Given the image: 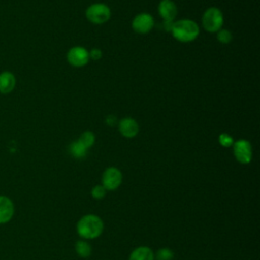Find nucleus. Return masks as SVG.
<instances>
[{"label":"nucleus","mask_w":260,"mask_h":260,"mask_svg":"<svg viewBox=\"0 0 260 260\" xmlns=\"http://www.w3.org/2000/svg\"><path fill=\"white\" fill-rule=\"evenodd\" d=\"M115 121H116V117L114 116H109L107 119H106V123L109 125V126H113L115 124Z\"/></svg>","instance_id":"4be33fe9"},{"label":"nucleus","mask_w":260,"mask_h":260,"mask_svg":"<svg viewBox=\"0 0 260 260\" xmlns=\"http://www.w3.org/2000/svg\"><path fill=\"white\" fill-rule=\"evenodd\" d=\"M123 181L122 172L116 167L107 168L102 176V185L107 191H114L120 187Z\"/></svg>","instance_id":"39448f33"},{"label":"nucleus","mask_w":260,"mask_h":260,"mask_svg":"<svg viewBox=\"0 0 260 260\" xmlns=\"http://www.w3.org/2000/svg\"><path fill=\"white\" fill-rule=\"evenodd\" d=\"M88 54H89V60L91 59V60H93V61L100 60V59L102 58V56H103V52H102V50L99 49V48H93V49H91V50L88 52Z\"/></svg>","instance_id":"412c9836"},{"label":"nucleus","mask_w":260,"mask_h":260,"mask_svg":"<svg viewBox=\"0 0 260 260\" xmlns=\"http://www.w3.org/2000/svg\"><path fill=\"white\" fill-rule=\"evenodd\" d=\"M234 138L228 133H221L218 136V142L223 147H231L234 144Z\"/></svg>","instance_id":"aec40b11"},{"label":"nucleus","mask_w":260,"mask_h":260,"mask_svg":"<svg viewBox=\"0 0 260 260\" xmlns=\"http://www.w3.org/2000/svg\"><path fill=\"white\" fill-rule=\"evenodd\" d=\"M14 214V205L7 196L0 195V224L10 221Z\"/></svg>","instance_id":"9b49d317"},{"label":"nucleus","mask_w":260,"mask_h":260,"mask_svg":"<svg viewBox=\"0 0 260 260\" xmlns=\"http://www.w3.org/2000/svg\"><path fill=\"white\" fill-rule=\"evenodd\" d=\"M119 132L126 138H133L138 134L139 126L136 120L130 117H125L118 123Z\"/></svg>","instance_id":"1a4fd4ad"},{"label":"nucleus","mask_w":260,"mask_h":260,"mask_svg":"<svg viewBox=\"0 0 260 260\" xmlns=\"http://www.w3.org/2000/svg\"><path fill=\"white\" fill-rule=\"evenodd\" d=\"M104 231L102 218L95 214H85L76 223V232L82 239L93 240L99 238Z\"/></svg>","instance_id":"f257e3e1"},{"label":"nucleus","mask_w":260,"mask_h":260,"mask_svg":"<svg viewBox=\"0 0 260 260\" xmlns=\"http://www.w3.org/2000/svg\"><path fill=\"white\" fill-rule=\"evenodd\" d=\"M16 85L15 75L8 70L2 71L0 73V93L8 94L13 91Z\"/></svg>","instance_id":"f8f14e48"},{"label":"nucleus","mask_w":260,"mask_h":260,"mask_svg":"<svg viewBox=\"0 0 260 260\" xmlns=\"http://www.w3.org/2000/svg\"><path fill=\"white\" fill-rule=\"evenodd\" d=\"M85 16L89 22L102 24L110 19L111 9L105 3H93L86 8Z\"/></svg>","instance_id":"20e7f679"},{"label":"nucleus","mask_w":260,"mask_h":260,"mask_svg":"<svg viewBox=\"0 0 260 260\" xmlns=\"http://www.w3.org/2000/svg\"><path fill=\"white\" fill-rule=\"evenodd\" d=\"M67 61L73 67H82L89 62L88 51L80 46L72 47L67 52Z\"/></svg>","instance_id":"0eeeda50"},{"label":"nucleus","mask_w":260,"mask_h":260,"mask_svg":"<svg viewBox=\"0 0 260 260\" xmlns=\"http://www.w3.org/2000/svg\"><path fill=\"white\" fill-rule=\"evenodd\" d=\"M171 32L175 40L181 43H190L198 38L200 29L194 20L180 19L173 22Z\"/></svg>","instance_id":"f03ea898"},{"label":"nucleus","mask_w":260,"mask_h":260,"mask_svg":"<svg viewBox=\"0 0 260 260\" xmlns=\"http://www.w3.org/2000/svg\"><path fill=\"white\" fill-rule=\"evenodd\" d=\"M131 25L135 32L144 35V34L149 32L153 28L154 19L151 14H149L147 12H142V13L135 15V17L132 20Z\"/></svg>","instance_id":"6e6552de"},{"label":"nucleus","mask_w":260,"mask_h":260,"mask_svg":"<svg viewBox=\"0 0 260 260\" xmlns=\"http://www.w3.org/2000/svg\"><path fill=\"white\" fill-rule=\"evenodd\" d=\"M233 151L236 159L243 165H247L252 160V145L247 139H239L234 141Z\"/></svg>","instance_id":"423d86ee"},{"label":"nucleus","mask_w":260,"mask_h":260,"mask_svg":"<svg viewBox=\"0 0 260 260\" xmlns=\"http://www.w3.org/2000/svg\"><path fill=\"white\" fill-rule=\"evenodd\" d=\"M155 260H173L174 252L169 248H160L154 254Z\"/></svg>","instance_id":"f3484780"},{"label":"nucleus","mask_w":260,"mask_h":260,"mask_svg":"<svg viewBox=\"0 0 260 260\" xmlns=\"http://www.w3.org/2000/svg\"><path fill=\"white\" fill-rule=\"evenodd\" d=\"M91 246L84 240H79L75 244V252L81 258H87L91 254Z\"/></svg>","instance_id":"2eb2a0df"},{"label":"nucleus","mask_w":260,"mask_h":260,"mask_svg":"<svg viewBox=\"0 0 260 260\" xmlns=\"http://www.w3.org/2000/svg\"><path fill=\"white\" fill-rule=\"evenodd\" d=\"M129 260H154V253L149 247L139 246L130 253Z\"/></svg>","instance_id":"ddd939ff"},{"label":"nucleus","mask_w":260,"mask_h":260,"mask_svg":"<svg viewBox=\"0 0 260 260\" xmlns=\"http://www.w3.org/2000/svg\"><path fill=\"white\" fill-rule=\"evenodd\" d=\"M91 196L94 198V199H102L106 196V193H107V190L104 188L103 185H95L92 187L91 189Z\"/></svg>","instance_id":"6ab92c4d"},{"label":"nucleus","mask_w":260,"mask_h":260,"mask_svg":"<svg viewBox=\"0 0 260 260\" xmlns=\"http://www.w3.org/2000/svg\"><path fill=\"white\" fill-rule=\"evenodd\" d=\"M86 152L87 148H85L78 139L72 141L69 145V153L75 158H83L86 155Z\"/></svg>","instance_id":"4468645a"},{"label":"nucleus","mask_w":260,"mask_h":260,"mask_svg":"<svg viewBox=\"0 0 260 260\" xmlns=\"http://www.w3.org/2000/svg\"><path fill=\"white\" fill-rule=\"evenodd\" d=\"M223 24V15L219 8L209 7L202 15L203 28L208 32H217Z\"/></svg>","instance_id":"7ed1b4c3"},{"label":"nucleus","mask_w":260,"mask_h":260,"mask_svg":"<svg viewBox=\"0 0 260 260\" xmlns=\"http://www.w3.org/2000/svg\"><path fill=\"white\" fill-rule=\"evenodd\" d=\"M157 10L164 21H174L178 14V7L172 0H161L158 4Z\"/></svg>","instance_id":"9d476101"},{"label":"nucleus","mask_w":260,"mask_h":260,"mask_svg":"<svg viewBox=\"0 0 260 260\" xmlns=\"http://www.w3.org/2000/svg\"><path fill=\"white\" fill-rule=\"evenodd\" d=\"M78 140L81 142V144L85 147V148H90L95 141V136L93 134V132L91 131H84L78 138Z\"/></svg>","instance_id":"dca6fc26"},{"label":"nucleus","mask_w":260,"mask_h":260,"mask_svg":"<svg viewBox=\"0 0 260 260\" xmlns=\"http://www.w3.org/2000/svg\"><path fill=\"white\" fill-rule=\"evenodd\" d=\"M216 39L219 43L221 44H229L232 42L233 40V35L229 29L225 28H220L217 32H216Z\"/></svg>","instance_id":"a211bd4d"}]
</instances>
